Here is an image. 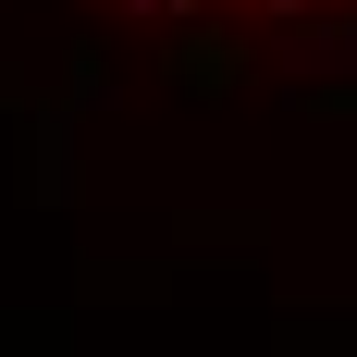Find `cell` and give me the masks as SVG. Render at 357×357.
Here are the masks:
<instances>
[{
    "mask_svg": "<svg viewBox=\"0 0 357 357\" xmlns=\"http://www.w3.org/2000/svg\"><path fill=\"white\" fill-rule=\"evenodd\" d=\"M173 25H222V37H357V0H148Z\"/></svg>",
    "mask_w": 357,
    "mask_h": 357,
    "instance_id": "6da1fadb",
    "label": "cell"
}]
</instances>
